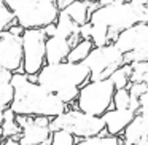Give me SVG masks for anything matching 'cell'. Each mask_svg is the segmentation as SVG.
Masks as SVG:
<instances>
[{
	"instance_id": "cell-1",
	"label": "cell",
	"mask_w": 148,
	"mask_h": 145,
	"mask_svg": "<svg viewBox=\"0 0 148 145\" xmlns=\"http://www.w3.org/2000/svg\"><path fill=\"white\" fill-rule=\"evenodd\" d=\"M10 85L13 86L10 110L14 115L46 116L53 120L67 110V105H64L54 94L43 89L40 85L29 81L24 74H11Z\"/></svg>"
},
{
	"instance_id": "cell-2",
	"label": "cell",
	"mask_w": 148,
	"mask_h": 145,
	"mask_svg": "<svg viewBox=\"0 0 148 145\" xmlns=\"http://www.w3.org/2000/svg\"><path fill=\"white\" fill-rule=\"evenodd\" d=\"M89 24H99L108 30V42L113 43L121 30L138 23H148V10H135L129 2L99 5L89 16Z\"/></svg>"
},
{
	"instance_id": "cell-3",
	"label": "cell",
	"mask_w": 148,
	"mask_h": 145,
	"mask_svg": "<svg viewBox=\"0 0 148 145\" xmlns=\"http://www.w3.org/2000/svg\"><path fill=\"white\" fill-rule=\"evenodd\" d=\"M89 81V70L86 65L72 64V62H58V64H45L37 74L35 83L51 94L67 88H81Z\"/></svg>"
},
{
	"instance_id": "cell-4",
	"label": "cell",
	"mask_w": 148,
	"mask_h": 145,
	"mask_svg": "<svg viewBox=\"0 0 148 145\" xmlns=\"http://www.w3.org/2000/svg\"><path fill=\"white\" fill-rule=\"evenodd\" d=\"M18 26L26 29H43L54 24L58 7L54 0H3Z\"/></svg>"
},
{
	"instance_id": "cell-5",
	"label": "cell",
	"mask_w": 148,
	"mask_h": 145,
	"mask_svg": "<svg viewBox=\"0 0 148 145\" xmlns=\"http://www.w3.org/2000/svg\"><path fill=\"white\" fill-rule=\"evenodd\" d=\"M49 131H67L75 139H89L97 135H107L103 129V121L100 116H91L77 109H67L59 116L49 120Z\"/></svg>"
},
{
	"instance_id": "cell-6",
	"label": "cell",
	"mask_w": 148,
	"mask_h": 145,
	"mask_svg": "<svg viewBox=\"0 0 148 145\" xmlns=\"http://www.w3.org/2000/svg\"><path fill=\"white\" fill-rule=\"evenodd\" d=\"M115 93L112 81L108 78L97 81H88L78 91L75 100L77 110L91 116H102L105 112L112 110V97Z\"/></svg>"
},
{
	"instance_id": "cell-7",
	"label": "cell",
	"mask_w": 148,
	"mask_h": 145,
	"mask_svg": "<svg viewBox=\"0 0 148 145\" xmlns=\"http://www.w3.org/2000/svg\"><path fill=\"white\" fill-rule=\"evenodd\" d=\"M83 64L89 70V81H97L108 78L116 69L124 64V61L119 49L113 43H108L103 46H94Z\"/></svg>"
},
{
	"instance_id": "cell-8",
	"label": "cell",
	"mask_w": 148,
	"mask_h": 145,
	"mask_svg": "<svg viewBox=\"0 0 148 145\" xmlns=\"http://www.w3.org/2000/svg\"><path fill=\"white\" fill-rule=\"evenodd\" d=\"M45 40L43 29H26L21 35L24 75H37L45 65Z\"/></svg>"
},
{
	"instance_id": "cell-9",
	"label": "cell",
	"mask_w": 148,
	"mask_h": 145,
	"mask_svg": "<svg viewBox=\"0 0 148 145\" xmlns=\"http://www.w3.org/2000/svg\"><path fill=\"white\" fill-rule=\"evenodd\" d=\"M0 69L10 74H24L21 37L11 35L8 30L0 32Z\"/></svg>"
},
{
	"instance_id": "cell-10",
	"label": "cell",
	"mask_w": 148,
	"mask_h": 145,
	"mask_svg": "<svg viewBox=\"0 0 148 145\" xmlns=\"http://www.w3.org/2000/svg\"><path fill=\"white\" fill-rule=\"evenodd\" d=\"M113 45L121 54L131 51H148V23H138L121 30Z\"/></svg>"
},
{
	"instance_id": "cell-11",
	"label": "cell",
	"mask_w": 148,
	"mask_h": 145,
	"mask_svg": "<svg viewBox=\"0 0 148 145\" xmlns=\"http://www.w3.org/2000/svg\"><path fill=\"white\" fill-rule=\"evenodd\" d=\"M135 113L129 109H112L105 112L100 118L103 121V129L107 135L112 137H119L124 131V128L134 120Z\"/></svg>"
},
{
	"instance_id": "cell-12",
	"label": "cell",
	"mask_w": 148,
	"mask_h": 145,
	"mask_svg": "<svg viewBox=\"0 0 148 145\" xmlns=\"http://www.w3.org/2000/svg\"><path fill=\"white\" fill-rule=\"evenodd\" d=\"M119 139L129 145H148L147 115H135L134 120L124 128Z\"/></svg>"
},
{
	"instance_id": "cell-13",
	"label": "cell",
	"mask_w": 148,
	"mask_h": 145,
	"mask_svg": "<svg viewBox=\"0 0 148 145\" xmlns=\"http://www.w3.org/2000/svg\"><path fill=\"white\" fill-rule=\"evenodd\" d=\"M70 43L62 37H48L45 40V64H58L64 62L70 51Z\"/></svg>"
},
{
	"instance_id": "cell-14",
	"label": "cell",
	"mask_w": 148,
	"mask_h": 145,
	"mask_svg": "<svg viewBox=\"0 0 148 145\" xmlns=\"http://www.w3.org/2000/svg\"><path fill=\"white\" fill-rule=\"evenodd\" d=\"M49 137H51V131L48 128L35 124L30 118L29 124L21 129L18 142L21 145H49Z\"/></svg>"
},
{
	"instance_id": "cell-15",
	"label": "cell",
	"mask_w": 148,
	"mask_h": 145,
	"mask_svg": "<svg viewBox=\"0 0 148 145\" xmlns=\"http://www.w3.org/2000/svg\"><path fill=\"white\" fill-rule=\"evenodd\" d=\"M54 26H56V35L62 37V38H67L69 43H70V46H73L75 43H78L81 40L80 34H78V27L80 26H77L62 10L58 13Z\"/></svg>"
},
{
	"instance_id": "cell-16",
	"label": "cell",
	"mask_w": 148,
	"mask_h": 145,
	"mask_svg": "<svg viewBox=\"0 0 148 145\" xmlns=\"http://www.w3.org/2000/svg\"><path fill=\"white\" fill-rule=\"evenodd\" d=\"M89 0H73L70 5L64 8V13L73 21L77 26H83L84 23L89 21V11H88Z\"/></svg>"
},
{
	"instance_id": "cell-17",
	"label": "cell",
	"mask_w": 148,
	"mask_h": 145,
	"mask_svg": "<svg viewBox=\"0 0 148 145\" xmlns=\"http://www.w3.org/2000/svg\"><path fill=\"white\" fill-rule=\"evenodd\" d=\"M14 113L11 112L10 109L3 110L2 113V123H0V128H2V135L3 139H19V134H21V128L16 124L14 121Z\"/></svg>"
},
{
	"instance_id": "cell-18",
	"label": "cell",
	"mask_w": 148,
	"mask_h": 145,
	"mask_svg": "<svg viewBox=\"0 0 148 145\" xmlns=\"http://www.w3.org/2000/svg\"><path fill=\"white\" fill-rule=\"evenodd\" d=\"M92 48H94V45L91 43L89 38L80 40V42L75 43V45L70 48V51H69L65 61L72 62V64H81V62L86 59V56L91 53V49H92Z\"/></svg>"
},
{
	"instance_id": "cell-19",
	"label": "cell",
	"mask_w": 148,
	"mask_h": 145,
	"mask_svg": "<svg viewBox=\"0 0 148 145\" xmlns=\"http://www.w3.org/2000/svg\"><path fill=\"white\" fill-rule=\"evenodd\" d=\"M129 74H131L129 64H123L121 67H118L112 75H110L108 80L112 81L115 89H126L127 85H129Z\"/></svg>"
},
{
	"instance_id": "cell-20",
	"label": "cell",
	"mask_w": 148,
	"mask_h": 145,
	"mask_svg": "<svg viewBox=\"0 0 148 145\" xmlns=\"http://www.w3.org/2000/svg\"><path fill=\"white\" fill-rule=\"evenodd\" d=\"M129 67V83H148V62H134Z\"/></svg>"
},
{
	"instance_id": "cell-21",
	"label": "cell",
	"mask_w": 148,
	"mask_h": 145,
	"mask_svg": "<svg viewBox=\"0 0 148 145\" xmlns=\"http://www.w3.org/2000/svg\"><path fill=\"white\" fill-rule=\"evenodd\" d=\"M75 145H119V139L112 135H97L89 139H77Z\"/></svg>"
},
{
	"instance_id": "cell-22",
	"label": "cell",
	"mask_w": 148,
	"mask_h": 145,
	"mask_svg": "<svg viewBox=\"0 0 148 145\" xmlns=\"http://www.w3.org/2000/svg\"><path fill=\"white\" fill-rule=\"evenodd\" d=\"M77 144V139L72 134H69L67 131H53L51 137H49V145H75Z\"/></svg>"
},
{
	"instance_id": "cell-23",
	"label": "cell",
	"mask_w": 148,
	"mask_h": 145,
	"mask_svg": "<svg viewBox=\"0 0 148 145\" xmlns=\"http://www.w3.org/2000/svg\"><path fill=\"white\" fill-rule=\"evenodd\" d=\"M129 100H131V94L127 89H115L112 97V107L113 109H129Z\"/></svg>"
},
{
	"instance_id": "cell-24",
	"label": "cell",
	"mask_w": 148,
	"mask_h": 145,
	"mask_svg": "<svg viewBox=\"0 0 148 145\" xmlns=\"http://www.w3.org/2000/svg\"><path fill=\"white\" fill-rule=\"evenodd\" d=\"M13 100V86L10 81L0 83V110L10 109V104Z\"/></svg>"
},
{
	"instance_id": "cell-25",
	"label": "cell",
	"mask_w": 148,
	"mask_h": 145,
	"mask_svg": "<svg viewBox=\"0 0 148 145\" xmlns=\"http://www.w3.org/2000/svg\"><path fill=\"white\" fill-rule=\"evenodd\" d=\"M13 24H16L13 14H11V11L7 8L3 0H0V32H2V30H7L8 27L13 26Z\"/></svg>"
},
{
	"instance_id": "cell-26",
	"label": "cell",
	"mask_w": 148,
	"mask_h": 145,
	"mask_svg": "<svg viewBox=\"0 0 148 145\" xmlns=\"http://www.w3.org/2000/svg\"><path fill=\"white\" fill-rule=\"evenodd\" d=\"M126 89L129 91L132 97H140L142 94L148 93V85L147 83H129Z\"/></svg>"
},
{
	"instance_id": "cell-27",
	"label": "cell",
	"mask_w": 148,
	"mask_h": 145,
	"mask_svg": "<svg viewBox=\"0 0 148 145\" xmlns=\"http://www.w3.org/2000/svg\"><path fill=\"white\" fill-rule=\"evenodd\" d=\"M78 34H80V38H81V40L89 38V34H91V24H89V23H84L83 26H80V27H78Z\"/></svg>"
},
{
	"instance_id": "cell-28",
	"label": "cell",
	"mask_w": 148,
	"mask_h": 145,
	"mask_svg": "<svg viewBox=\"0 0 148 145\" xmlns=\"http://www.w3.org/2000/svg\"><path fill=\"white\" fill-rule=\"evenodd\" d=\"M129 3L132 5V7L135 8V10H148L147 3H148V0H127Z\"/></svg>"
},
{
	"instance_id": "cell-29",
	"label": "cell",
	"mask_w": 148,
	"mask_h": 145,
	"mask_svg": "<svg viewBox=\"0 0 148 145\" xmlns=\"http://www.w3.org/2000/svg\"><path fill=\"white\" fill-rule=\"evenodd\" d=\"M11 78V74L7 70H3V69H0V83H5V81H10ZM2 113H3V110H0V123H2Z\"/></svg>"
},
{
	"instance_id": "cell-30",
	"label": "cell",
	"mask_w": 148,
	"mask_h": 145,
	"mask_svg": "<svg viewBox=\"0 0 148 145\" xmlns=\"http://www.w3.org/2000/svg\"><path fill=\"white\" fill-rule=\"evenodd\" d=\"M7 30L11 34V35H16V37H21V35H23V32H24V29H23L21 26H18V24H13V26H10Z\"/></svg>"
},
{
	"instance_id": "cell-31",
	"label": "cell",
	"mask_w": 148,
	"mask_h": 145,
	"mask_svg": "<svg viewBox=\"0 0 148 145\" xmlns=\"http://www.w3.org/2000/svg\"><path fill=\"white\" fill-rule=\"evenodd\" d=\"M43 32H45L46 38H48V37H54L56 35V26L54 24H48L46 27H43Z\"/></svg>"
},
{
	"instance_id": "cell-32",
	"label": "cell",
	"mask_w": 148,
	"mask_h": 145,
	"mask_svg": "<svg viewBox=\"0 0 148 145\" xmlns=\"http://www.w3.org/2000/svg\"><path fill=\"white\" fill-rule=\"evenodd\" d=\"M54 2H56V7H58V10L61 11V10H64L67 5H70L73 0H54Z\"/></svg>"
},
{
	"instance_id": "cell-33",
	"label": "cell",
	"mask_w": 148,
	"mask_h": 145,
	"mask_svg": "<svg viewBox=\"0 0 148 145\" xmlns=\"http://www.w3.org/2000/svg\"><path fill=\"white\" fill-rule=\"evenodd\" d=\"M123 2H127V0H100L99 5H112V3H123Z\"/></svg>"
},
{
	"instance_id": "cell-34",
	"label": "cell",
	"mask_w": 148,
	"mask_h": 145,
	"mask_svg": "<svg viewBox=\"0 0 148 145\" xmlns=\"http://www.w3.org/2000/svg\"><path fill=\"white\" fill-rule=\"evenodd\" d=\"M2 145H21L19 142L16 140V139H3V142H2Z\"/></svg>"
},
{
	"instance_id": "cell-35",
	"label": "cell",
	"mask_w": 148,
	"mask_h": 145,
	"mask_svg": "<svg viewBox=\"0 0 148 145\" xmlns=\"http://www.w3.org/2000/svg\"><path fill=\"white\" fill-rule=\"evenodd\" d=\"M3 140V135H2V128H0V142Z\"/></svg>"
},
{
	"instance_id": "cell-36",
	"label": "cell",
	"mask_w": 148,
	"mask_h": 145,
	"mask_svg": "<svg viewBox=\"0 0 148 145\" xmlns=\"http://www.w3.org/2000/svg\"><path fill=\"white\" fill-rule=\"evenodd\" d=\"M89 2H97V3H99V2H100V0H89Z\"/></svg>"
}]
</instances>
